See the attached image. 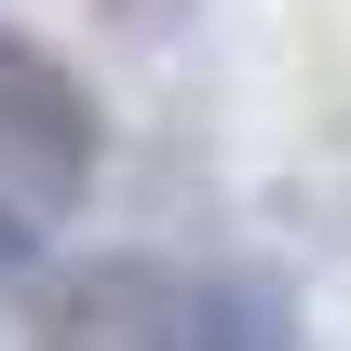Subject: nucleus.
I'll return each instance as SVG.
<instances>
[{
    "instance_id": "f257e3e1",
    "label": "nucleus",
    "mask_w": 351,
    "mask_h": 351,
    "mask_svg": "<svg viewBox=\"0 0 351 351\" xmlns=\"http://www.w3.org/2000/svg\"><path fill=\"white\" fill-rule=\"evenodd\" d=\"M95 95L54 68L41 41H0V257L27 243V217H54V203H82L95 189Z\"/></svg>"
},
{
    "instance_id": "f03ea898",
    "label": "nucleus",
    "mask_w": 351,
    "mask_h": 351,
    "mask_svg": "<svg viewBox=\"0 0 351 351\" xmlns=\"http://www.w3.org/2000/svg\"><path fill=\"white\" fill-rule=\"evenodd\" d=\"M176 351H298V311L270 284H243V270H217L203 298L176 311Z\"/></svg>"
}]
</instances>
